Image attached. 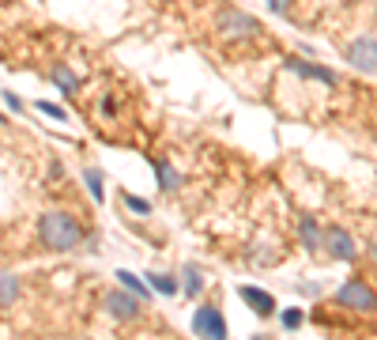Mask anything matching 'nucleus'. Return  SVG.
Returning <instances> with one entry per match:
<instances>
[{
  "mask_svg": "<svg viewBox=\"0 0 377 340\" xmlns=\"http://www.w3.org/2000/svg\"><path fill=\"white\" fill-rule=\"evenodd\" d=\"M38 231H42V242L49 250H76L79 239H84V227H79L69 212H46Z\"/></svg>",
  "mask_w": 377,
  "mask_h": 340,
  "instance_id": "obj_1",
  "label": "nucleus"
},
{
  "mask_svg": "<svg viewBox=\"0 0 377 340\" xmlns=\"http://www.w3.org/2000/svg\"><path fill=\"white\" fill-rule=\"evenodd\" d=\"M219 34L223 38H257L261 34V23L253 19V16H246L241 8H223L219 11Z\"/></svg>",
  "mask_w": 377,
  "mask_h": 340,
  "instance_id": "obj_2",
  "label": "nucleus"
},
{
  "mask_svg": "<svg viewBox=\"0 0 377 340\" xmlns=\"http://www.w3.org/2000/svg\"><path fill=\"white\" fill-rule=\"evenodd\" d=\"M336 303H340V306H351V310H358V314H373V310H377V295H373L362 280H351V284H343L340 291H336Z\"/></svg>",
  "mask_w": 377,
  "mask_h": 340,
  "instance_id": "obj_3",
  "label": "nucleus"
},
{
  "mask_svg": "<svg viewBox=\"0 0 377 340\" xmlns=\"http://www.w3.org/2000/svg\"><path fill=\"white\" fill-rule=\"evenodd\" d=\"M193 333H196V336H211V340L226 336V318H223V310H219V306H200V310L193 314Z\"/></svg>",
  "mask_w": 377,
  "mask_h": 340,
  "instance_id": "obj_4",
  "label": "nucleus"
},
{
  "mask_svg": "<svg viewBox=\"0 0 377 340\" xmlns=\"http://www.w3.org/2000/svg\"><path fill=\"white\" fill-rule=\"evenodd\" d=\"M347 61L362 72H377V42L373 38H355V42L347 46Z\"/></svg>",
  "mask_w": 377,
  "mask_h": 340,
  "instance_id": "obj_5",
  "label": "nucleus"
},
{
  "mask_svg": "<svg viewBox=\"0 0 377 340\" xmlns=\"http://www.w3.org/2000/svg\"><path fill=\"white\" fill-rule=\"evenodd\" d=\"M140 303H144L140 295H125V291H106V310H110L117 321H129V318H136V314H140Z\"/></svg>",
  "mask_w": 377,
  "mask_h": 340,
  "instance_id": "obj_6",
  "label": "nucleus"
},
{
  "mask_svg": "<svg viewBox=\"0 0 377 340\" xmlns=\"http://www.w3.org/2000/svg\"><path fill=\"white\" fill-rule=\"evenodd\" d=\"M325 246H328V254H332L336 261H351V257H355V239H351L343 227H328V231H325Z\"/></svg>",
  "mask_w": 377,
  "mask_h": 340,
  "instance_id": "obj_7",
  "label": "nucleus"
},
{
  "mask_svg": "<svg viewBox=\"0 0 377 340\" xmlns=\"http://www.w3.org/2000/svg\"><path fill=\"white\" fill-rule=\"evenodd\" d=\"M238 295L246 299V303H249L253 310H257L261 318H272V314H276V299L268 295V291H261V287H241Z\"/></svg>",
  "mask_w": 377,
  "mask_h": 340,
  "instance_id": "obj_8",
  "label": "nucleus"
},
{
  "mask_svg": "<svg viewBox=\"0 0 377 340\" xmlns=\"http://www.w3.org/2000/svg\"><path fill=\"white\" fill-rule=\"evenodd\" d=\"M287 69L298 72V76H309V80H321V84H328V87L336 84V76H332L328 69H321V64H309V61H302V57H291Z\"/></svg>",
  "mask_w": 377,
  "mask_h": 340,
  "instance_id": "obj_9",
  "label": "nucleus"
},
{
  "mask_svg": "<svg viewBox=\"0 0 377 340\" xmlns=\"http://www.w3.org/2000/svg\"><path fill=\"white\" fill-rule=\"evenodd\" d=\"M298 231H302V242H306V250H309V254H317L321 246H325V231H321L309 216L302 219V227H298Z\"/></svg>",
  "mask_w": 377,
  "mask_h": 340,
  "instance_id": "obj_10",
  "label": "nucleus"
},
{
  "mask_svg": "<svg viewBox=\"0 0 377 340\" xmlns=\"http://www.w3.org/2000/svg\"><path fill=\"white\" fill-rule=\"evenodd\" d=\"M16 295H19V280L11 272H0V310L16 303Z\"/></svg>",
  "mask_w": 377,
  "mask_h": 340,
  "instance_id": "obj_11",
  "label": "nucleus"
},
{
  "mask_svg": "<svg viewBox=\"0 0 377 340\" xmlns=\"http://www.w3.org/2000/svg\"><path fill=\"white\" fill-rule=\"evenodd\" d=\"M147 287H151V291H163V295H174L178 291V280L166 276V272H147Z\"/></svg>",
  "mask_w": 377,
  "mask_h": 340,
  "instance_id": "obj_12",
  "label": "nucleus"
},
{
  "mask_svg": "<svg viewBox=\"0 0 377 340\" xmlns=\"http://www.w3.org/2000/svg\"><path fill=\"white\" fill-rule=\"evenodd\" d=\"M117 280H121V284H125V287H129V291H136L140 299H151V287H147V284H144L140 276H132V272H125V269H121V272H117Z\"/></svg>",
  "mask_w": 377,
  "mask_h": 340,
  "instance_id": "obj_13",
  "label": "nucleus"
},
{
  "mask_svg": "<svg viewBox=\"0 0 377 340\" xmlns=\"http://www.w3.org/2000/svg\"><path fill=\"white\" fill-rule=\"evenodd\" d=\"M181 276H185V291H188V295H196L200 287H204V272H200L196 265H185Z\"/></svg>",
  "mask_w": 377,
  "mask_h": 340,
  "instance_id": "obj_14",
  "label": "nucleus"
},
{
  "mask_svg": "<svg viewBox=\"0 0 377 340\" xmlns=\"http://www.w3.org/2000/svg\"><path fill=\"white\" fill-rule=\"evenodd\" d=\"M159 170V181H163V189H178V170H174L170 163H155Z\"/></svg>",
  "mask_w": 377,
  "mask_h": 340,
  "instance_id": "obj_15",
  "label": "nucleus"
},
{
  "mask_svg": "<svg viewBox=\"0 0 377 340\" xmlns=\"http://www.w3.org/2000/svg\"><path fill=\"white\" fill-rule=\"evenodd\" d=\"M53 80H57L64 91H69V95H76V76L64 69V64H57V69H53Z\"/></svg>",
  "mask_w": 377,
  "mask_h": 340,
  "instance_id": "obj_16",
  "label": "nucleus"
},
{
  "mask_svg": "<svg viewBox=\"0 0 377 340\" xmlns=\"http://www.w3.org/2000/svg\"><path fill=\"white\" fill-rule=\"evenodd\" d=\"M87 189H91L94 201H102V174L99 170H87Z\"/></svg>",
  "mask_w": 377,
  "mask_h": 340,
  "instance_id": "obj_17",
  "label": "nucleus"
},
{
  "mask_svg": "<svg viewBox=\"0 0 377 340\" xmlns=\"http://www.w3.org/2000/svg\"><path fill=\"white\" fill-rule=\"evenodd\" d=\"M125 204L132 208V212H151V204H147V201H140V197H132V193L125 197Z\"/></svg>",
  "mask_w": 377,
  "mask_h": 340,
  "instance_id": "obj_18",
  "label": "nucleus"
},
{
  "mask_svg": "<svg viewBox=\"0 0 377 340\" xmlns=\"http://www.w3.org/2000/svg\"><path fill=\"white\" fill-rule=\"evenodd\" d=\"M283 325H287V329H298V325H302V314H298V310H287V314H283Z\"/></svg>",
  "mask_w": 377,
  "mask_h": 340,
  "instance_id": "obj_19",
  "label": "nucleus"
},
{
  "mask_svg": "<svg viewBox=\"0 0 377 340\" xmlns=\"http://www.w3.org/2000/svg\"><path fill=\"white\" fill-rule=\"evenodd\" d=\"M38 110L49 114V117H64V110H61V106H53V102H38Z\"/></svg>",
  "mask_w": 377,
  "mask_h": 340,
  "instance_id": "obj_20",
  "label": "nucleus"
},
{
  "mask_svg": "<svg viewBox=\"0 0 377 340\" xmlns=\"http://www.w3.org/2000/svg\"><path fill=\"white\" fill-rule=\"evenodd\" d=\"M268 8H272V11H287L291 0H268Z\"/></svg>",
  "mask_w": 377,
  "mask_h": 340,
  "instance_id": "obj_21",
  "label": "nucleus"
},
{
  "mask_svg": "<svg viewBox=\"0 0 377 340\" xmlns=\"http://www.w3.org/2000/svg\"><path fill=\"white\" fill-rule=\"evenodd\" d=\"M0 125H4V117H0Z\"/></svg>",
  "mask_w": 377,
  "mask_h": 340,
  "instance_id": "obj_22",
  "label": "nucleus"
}]
</instances>
